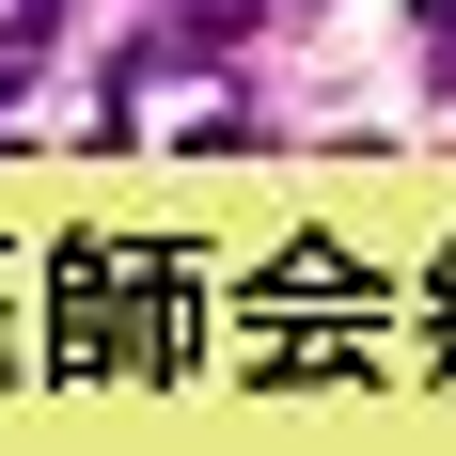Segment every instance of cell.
Returning <instances> with one entry per match:
<instances>
[{"label":"cell","mask_w":456,"mask_h":456,"mask_svg":"<svg viewBox=\"0 0 456 456\" xmlns=\"http://www.w3.org/2000/svg\"><path fill=\"white\" fill-rule=\"evenodd\" d=\"M425 346H441V378H456V252L425 268Z\"/></svg>","instance_id":"3"},{"label":"cell","mask_w":456,"mask_h":456,"mask_svg":"<svg viewBox=\"0 0 456 456\" xmlns=\"http://www.w3.org/2000/svg\"><path fill=\"white\" fill-rule=\"evenodd\" d=\"M189 315H205V283H189L174 236H63V268H47V362L110 394V378H174L189 362Z\"/></svg>","instance_id":"1"},{"label":"cell","mask_w":456,"mask_h":456,"mask_svg":"<svg viewBox=\"0 0 456 456\" xmlns=\"http://www.w3.org/2000/svg\"><path fill=\"white\" fill-rule=\"evenodd\" d=\"M0 362H16V330H0Z\"/></svg>","instance_id":"4"},{"label":"cell","mask_w":456,"mask_h":456,"mask_svg":"<svg viewBox=\"0 0 456 456\" xmlns=\"http://www.w3.org/2000/svg\"><path fill=\"white\" fill-rule=\"evenodd\" d=\"M252 378L268 394H346L378 378V268L346 236H283L268 283H252Z\"/></svg>","instance_id":"2"}]
</instances>
